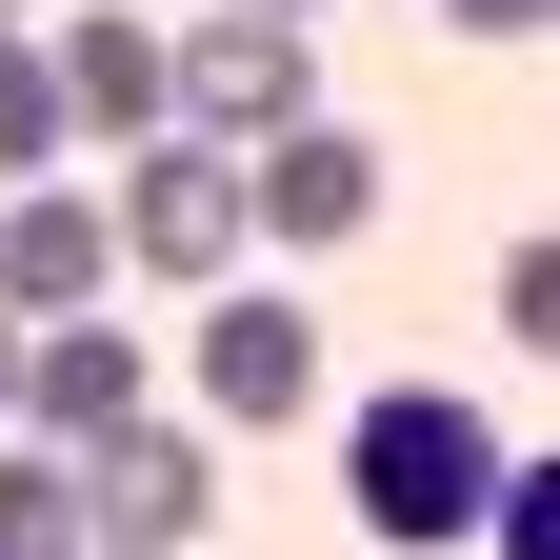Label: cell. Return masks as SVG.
Listing matches in <instances>:
<instances>
[{
	"instance_id": "13",
	"label": "cell",
	"mask_w": 560,
	"mask_h": 560,
	"mask_svg": "<svg viewBox=\"0 0 560 560\" xmlns=\"http://www.w3.org/2000/svg\"><path fill=\"white\" fill-rule=\"evenodd\" d=\"M501 340H521V361H560V241H521V260H501Z\"/></svg>"
},
{
	"instance_id": "18",
	"label": "cell",
	"mask_w": 560,
	"mask_h": 560,
	"mask_svg": "<svg viewBox=\"0 0 560 560\" xmlns=\"http://www.w3.org/2000/svg\"><path fill=\"white\" fill-rule=\"evenodd\" d=\"M0 21H21V0H0Z\"/></svg>"
},
{
	"instance_id": "14",
	"label": "cell",
	"mask_w": 560,
	"mask_h": 560,
	"mask_svg": "<svg viewBox=\"0 0 560 560\" xmlns=\"http://www.w3.org/2000/svg\"><path fill=\"white\" fill-rule=\"evenodd\" d=\"M441 21H460V40H540L560 0H441Z\"/></svg>"
},
{
	"instance_id": "4",
	"label": "cell",
	"mask_w": 560,
	"mask_h": 560,
	"mask_svg": "<svg viewBox=\"0 0 560 560\" xmlns=\"http://www.w3.org/2000/svg\"><path fill=\"white\" fill-rule=\"evenodd\" d=\"M241 221H260V260L361 241V221H381V140H361V120H280L260 161H241Z\"/></svg>"
},
{
	"instance_id": "7",
	"label": "cell",
	"mask_w": 560,
	"mask_h": 560,
	"mask_svg": "<svg viewBox=\"0 0 560 560\" xmlns=\"http://www.w3.org/2000/svg\"><path fill=\"white\" fill-rule=\"evenodd\" d=\"M200 501H221V441H200V420H120V441L81 460V521H101V540H140V560H180V540H200Z\"/></svg>"
},
{
	"instance_id": "15",
	"label": "cell",
	"mask_w": 560,
	"mask_h": 560,
	"mask_svg": "<svg viewBox=\"0 0 560 560\" xmlns=\"http://www.w3.org/2000/svg\"><path fill=\"white\" fill-rule=\"evenodd\" d=\"M0 420H21V320H0Z\"/></svg>"
},
{
	"instance_id": "16",
	"label": "cell",
	"mask_w": 560,
	"mask_h": 560,
	"mask_svg": "<svg viewBox=\"0 0 560 560\" xmlns=\"http://www.w3.org/2000/svg\"><path fill=\"white\" fill-rule=\"evenodd\" d=\"M221 21H301V0H221Z\"/></svg>"
},
{
	"instance_id": "9",
	"label": "cell",
	"mask_w": 560,
	"mask_h": 560,
	"mask_svg": "<svg viewBox=\"0 0 560 560\" xmlns=\"http://www.w3.org/2000/svg\"><path fill=\"white\" fill-rule=\"evenodd\" d=\"M40 60H60V120H81V140H120V161L161 140V21H140V0H81Z\"/></svg>"
},
{
	"instance_id": "5",
	"label": "cell",
	"mask_w": 560,
	"mask_h": 560,
	"mask_svg": "<svg viewBox=\"0 0 560 560\" xmlns=\"http://www.w3.org/2000/svg\"><path fill=\"white\" fill-rule=\"evenodd\" d=\"M180 381H200V420H301L320 400V320L280 301V280H221L200 340H180Z\"/></svg>"
},
{
	"instance_id": "8",
	"label": "cell",
	"mask_w": 560,
	"mask_h": 560,
	"mask_svg": "<svg viewBox=\"0 0 560 560\" xmlns=\"http://www.w3.org/2000/svg\"><path fill=\"white\" fill-rule=\"evenodd\" d=\"M101 260H120V221H101V200L81 180H21V200H0V320H101Z\"/></svg>"
},
{
	"instance_id": "2",
	"label": "cell",
	"mask_w": 560,
	"mask_h": 560,
	"mask_svg": "<svg viewBox=\"0 0 560 560\" xmlns=\"http://www.w3.org/2000/svg\"><path fill=\"white\" fill-rule=\"evenodd\" d=\"M280 120H320L301 21H200V40H161V140H200V161H260Z\"/></svg>"
},
{
	"instance_id": "3",
	"label": "cell",
	"mask_w": 560,
	"mask_h": 560,
	"mask_svg": "<svg viewBox=\"0 0 560 560\" xmlns=\"http://www.w3.org/2000/svg\"><path fill=\"white\" fill-rule=\"evenodd\" d=\"M101 221H120V260H140V280H200V301L260 260V221H241V161H200V140H140Z\"/></svg>"
},
{
	"instance_id": "17",
	"label": "cell",
	"mask_w": 560,
	"mask_h": 560,
	"mask_svg": "<svg viewBox=\"0 0 560 560\" xmlns=\"http://www.w3.org/2000/svg\"><path fill=\"white\" fill-rule=\"evenodd\" d=\"M81 560H140V540H81Z\"/></svg>"
},
{
	"instance_id": "6",
	"label": "cell",
	"mask_w": 560,
	"mask_h": 560,
	"mask_svg": "<svg viewBox=\"0 0 560 560\" xmlns=\"http://www.w3.org/2000/svg\"><path fill=\"white\" fill-rule=\"evenodd\" d=\"M120 420H161V361H140L120 320H40V340H21V441H40V460H101Z\"/></svg>"
},
{
	"instance_id": "11",
	"label": "cell",
	"mask_w": 560,
	"mask_h": 560,
	"mask_svg": "<svg viewBox=\"0 0 560 560\" xmlns=\"http://www.w3.org/2000/svg\"><path fill=\"white\" fill-rule=\"evenodd\" d=\"M81 460H40V441H0V560H81Z\"/></svg>"
},
{
	"instance_id": "12",
	"label": "cell",
	"mask_w": 560,
	"mask_h": 560,
	"mask_svg": "<svg viewBox=\"0 0 560 560\" xmlns=\"http://www.w3.org/2000/svg\"><path fill=\"white\" fill-rule=\"evenodd\" d=\"M480 540H501V560H560V460H501V501H480Z\"/></svg>"
},
{
	"instance_id": "1",
	"label": "cell",
	"mask_w": 560,
	"mask_h": 560,
	"mask_svg": "<svg viewBox=\"0 0 560 560\" xmlns=\"http://www.w3.org/2000/svg\"><path fill=\"white\" fill-rule=\"evenodd\" d=\"M501 420H480L460 381H381L361 420H340V501H361V540H400V560H441V540H480V501H501Z\"/></svg>"
},
{
	"instance_id": "10",
	"label": "cell",
	"mask_w": 560,
	"mask_h": 560,
	"mask_svg": "<svg viewBox=\"0 0 560 560\" xmlns=\"http://www.w3.org/2000/svg\"><path fill=\"white\" fill-rule=\"evenodd\" d=\"M60 140H81V120H60V60L0 21V200H21V180H60Z\"/></svg>"
}]
</instances>
